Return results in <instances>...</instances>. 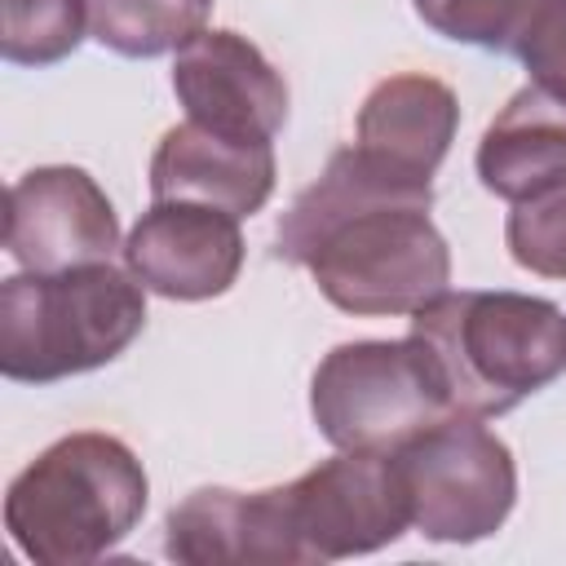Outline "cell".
<instances>
[{"label": "cell", "instance_id": "obj_5", "mask_svg": "<svg viewBox=\"0 0 566 566\" xmlns=\"http://www.w3.org/2000/svg\"><path fill=\"white\" fill-rule=\"evenodd\" d=\"M310 411L336 451H398L420 429L455 416L447 376L420 336L345 340L314 380Z\"/></svg>", "mask_w": 566, "mask_h": 566}, {"label": "cell", "instance_id": "obj_16", "mask_svg": "<svg viewBox=\"0 0 566 566\" xmlns=\"http://www.w3.org/2000/svg\"><path fill=\"white\" fill-rule=\"evenodd\" d=\"M88 27V0H0V53L13 66L71 57Z\"/></svg>", "mask_w": 566, "mask_h": 566}, {"label": "cell", "instance_id": "obj_9", "mask_svg": "<svg viewBox=\"0 0 566 566\" xmlns=\"http://www.w3.org/2000/svg\"><path fill=\"white\" fill-rule=\"evenodd\" d=\"M124 265L168 301H212L243 270L239 217L212 203L155 199L124 239Z\"/></svg>", "mask_w": 566, "mask_h": 566}, {"label": "cell", "instance_id": "obj_8", "mask_svg": "<svg viewBox=\"0 0 566 566\" xmlns=\"http://www.w3.org/2000/svg\"><path fill=\"white\" fill-rule=\"evenodd\" d=\"M4 248L35 274L111 261L119 248V217L97 177L75 164H44L9 186Z\"/></svg>", "mask_w": 566, "mask_h": 566}, {"label": "cell", "instance_id": "obj_3", "mask_svg": "<svg viewBox=\"0 0 566 566\" xmlns=\"http://www.w3.org/2000/svg\"><path fill=\"white\" fill-rule=\"evenodd\" d=\"M464 416H504L566 371V314L526 292H442L411 314Z\"/></svg>", "mask_w": 566, "mask_h": 566}, {"label": "cell", "instance_id": "obj_18", "mask_svg": "<svg viewBox=\"0 0 566 566\" xmlns=\"http://www.w3.org/2000/svg\"><path fill=\"white\" fill-rule=\"evenodd\" d=\"M504 243L522 270L539 279H566V181L513 203Z\"/></svg>", "mask_w": 566, "mask_h": 566}, {"label": "cell", "instance_id": "obj_17", "mask_svg": "<svg viewBox=\"0 0 566 566\" xmlns=\"http://www.w3.org/2000/svg\"><path fill=\"white\" fill-rule=\"evenodd\" d=\"M539 9L544 0H416L429 31L491 53H517Z\"/></svg>", "mask_w": 566, "mask_h": 566}, {"label": "cell", "instance_id": "obj_4", "mask_svg": "<svg viewBox=\"0 0 566 566\" xmlns=\"http://www.w3.org/2000/svg\"><path fill=\"white\" fill-rule=\"evenodd\" d=\"M146 327V287L111 261L0 283V371L53 385L119 358Z\"/></svg>", "mask_w": 566, "mask_h": 566}, {"label": "cell", "instance_id": "obj_7", "mask_svg": "<svg viewBox=\"0 0 566 566\" xmlns=\"http://www.w3.org/2000/svg\"><path fill=\"white\" fill-rule=\"evenodd\" d=\"M287 504L310 562L376 553L411 526V500L394 451H340L287 482Z\"/></svg>", "mask_w": 566, "mask_h": 566}, {"label": "cell", "instance_id": "obj_13", "mask_svg": "<svg viewBox=\"0 0 566 566\" xmlns=\"http://www.w3.org/2000/svg\"><path fill=\"white\" fill-rule=\"evenodd\" d=\"M460 128L455 93L433 75H389L358 106V150L402 177L429 181Z\"/></svg>", "mask_w": 566, "mask_h": 566}, {"label": "cell", "instance_id": "obj_11", "mask_svg": "<svg viewBox=\"0 0 566 566\" xmlns=\"http://www.w3.org/2000/svg\"><path fill=\"white\" fill-rule=\"evenodd\" d=\"M164 553L186 566H301L305 544L292 522L287 486L230 491L199 486L172 504Z\"/></svg>", "mask_w": 566, "mask_h": 566}, {"label": "cell", "instance_id": "obj_12", "mask_svg": "<svg viewBox=\"0 0 566 566\" xmlns=\"http://www.w3.org/2000/svg\"><path fill=\"white\" fill-rule=\"evenodd\" d=\"M274 195V142L212 133L195 119L168 128L150 155V199L212 203L252 217Z\"/></svg>", "mask_w": 566, "mask_h": 566}, {"label": "cell", "instance_id": "obj_15", "mask_svg": "<svg viewBox=\"0 0 566 566\" xmlns=\"http://www.w3.org/2000/svg\"><path fill=\"white\" fill-rule=\"evenodd\" d=\"M212 0H88V31L119 57H159L208 31Z\"/></svg>", "mask_w": 566, "mask_h": 566}, {"label": "cell", "instance_id": "obj_19", "mask_svg": "<svg viewBox=\"0 0 566 566\" xmlns=\"http://www.w3.org/2000/svg\"><path fill=\"white\" fill-rule=\"evenodd\" d=\"M517 57L531 71V84H539L566 102V0H544Z\"/></svg>", "mask_w": 566, "mask_h": 566}, {"label": "cell", "instance_id": "obj_10", "mask_svg": "<svg viewBox=\"0 0 566 566\" xmlns=\"http://www.w3.org/2000/svg\"><path fill=\"white\" fill-rule=\"evenodd\" d=\"M172 93L186 119L248 142H270L287 124V84L239 31H199L177 49Z\"/></svg>", "mask_w": 566, "mask_h": 566}, {"label": "cell", "instance_id": "obj_1", "mask_svg": "<svg viewBox=\"0 0 566 566\" xmlns=\"http://www.w3.org/2000/svg\"><path fill=\"white\" fill-rule=\"evenodd\" d=\"M429 208L433 181L345 146L283 212L279 256L305 265L345 314H416L451 283V252Z\"/></svg>", "mask_w": 566, "mask_h": 566}, {"label": "cell", "instance_id": "obj_14", "mask_svg": "<svg viewBox=\"0 0 566 566\" xmlns=\"http://www.w3.org/2000/svg\"><path fill=\"white\" fill-rule=\"evenodd\" d=\"M478 181L509 203L566 181V102L539 84L517 88L478 142Z\"/></svg>", "mask_w": 566, "mask_h": 566}, {"label": "cell", "instance_id": "obj_6", "mask_svg": "<svg viewBox=\"0 0 566 566\" xmlns=\"http://www.w3.org/2000/svg\"><path fill=\"white\" fill-rule=\"evenodd\" d=\"M411 526L433 544H478L504 526L517 500V464L482 416H447L398 451Z\"/></svg>", "mask_w": 566, "mask_h": 566}, {"label": "cell", "instance_id": "obj_2", "mask_svg": "<svg viewBox=\"0 0 566 566\" xmlns=\"http://www.w3.org/2000/svg\"><path fill=\"white\" fill-rule=\"evenodd\" d=\"M146 495V469L128 442L66 433L9 482L4 531L40 566H88L142 522Z\"/></svg>", "mask_w": 566, "mask_h": 566}]
</instances>
